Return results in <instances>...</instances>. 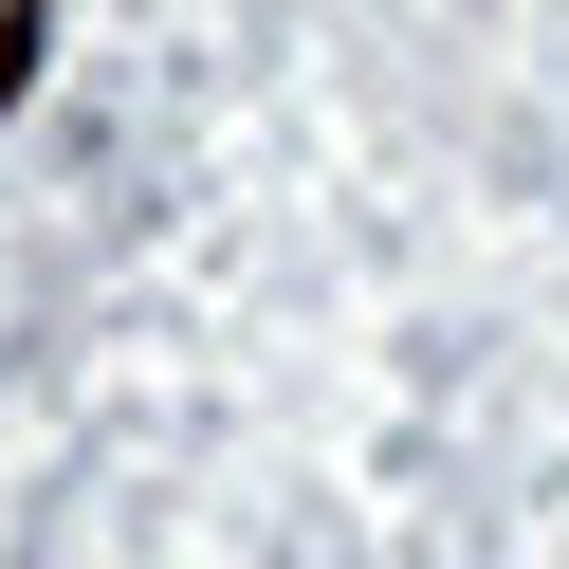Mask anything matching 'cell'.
Listing matches in <instances>:
<instances>
[{"instance_id":"1","label":"cell","mask_w":569,"mask_h":569,"mask_svg":"<svg viewBox=\"0 0 569 569\" xmlns=\"http://www.w3.org/2000/svg\"><path fill=\"white\" fill-rule=\"evenodd\" d=\"M38 19L56 0H0V111H19V74H38Z\"/></svg>"}]
</instances>
